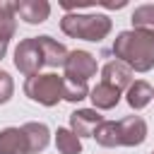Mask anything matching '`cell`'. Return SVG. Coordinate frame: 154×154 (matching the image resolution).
<instances>
[{
  "mask_svg": "<svg viewBox=\"0 0 154 154\" xmlns=\"http://www.w3.org/2000/svg\"><path fill=\"white\" fill-rule=\"evenodd\" d=\"M7 43H10V41H5V38H0V58L5 55V51H7Z\"/></svg>",
  "mask_w": 154,
  "mask_h": 154,
  "instance_id": "21",
  "label": "cell"
},
{
  "mask_svg": "<svg viewBox=\"0 0 154 154\" xmlns=\"http://www.w3.org/2000/svg\"><path fill=\"white\" fill-rule=\"evenodd\" d=\"M103 123V118H101V113L94 108H82V111H75L72 116H70V128H72V132L77 135V137H94V132H96V128Z\"/></svg>",
  "mask_w": 154,
  "mask_h": 154,
  "instance_id": "6",
  "label": "cell"
},
{
  "mask_svg": "<svg viewBox=\"0 0 154 154\" xmlns=\"http://www.w3.org/2000/svg\"><path fill=\"white\" fill-rule=\"evenodd\" d=\"M22 132L26 137L29 154H36V152L46 149V144H48V128L43 123H26V125H22Z\"/></svg>",
  "mask_w": 154,
  "mask_h": 154,
  "instance_id": "13",
  "label": "cell"
},
{
  "mask_svg": "<svg viewBox=\"0 0 154 154\" xmlns=\"http://www.w3.org/2000/svg\"><path fill=\"white\" fill-rule=\"evenodd\" d=\"M94 137H96V142H99L101 147H118V144H120V128H118V123H113V120H103V123L96 128Z\"/></svg>",
  "mask_w": 154,
  "mask_h": 154,
  "instance_id": "15",
  "label": "cell"
},
{
  "mask_svg": "<svg viewBox=\"0 0 154 154\" xmlns=\"http://www.w3.org/2000/svg\"><path fill=\"white\" fill-rule=\"evenodd\" d=\"M60 29L72 38L101 41L111 34V19L106 14H65L60 19Z\"/></svg>",
  "mask_w": 154,
  "mask_h": 154,
  "instance_id": "2",
  "label": "cell"
},
{
  "mask_svg": "<svg viewBox=\"0 0 154 154\" xmlns=\"http://www.w3.org/2000/svg\"><path fill=\"white\" fill-rule=\"evenodd\" d=\"M0 154H29L22 128H5L0 132Z\"/></svg>",
  "mask_w": 154,
  "mask_h": 154,
  "instance_id": "11",
  "label": "cell"
},
{
  "mask_svg": "<svg viewBox=\"0 0 154 154\" xmlns=\"http://www.w3.org/2000/svg\"><path fill=\"white\" fill-rule=\"evenodd\" d=\"M14 29H17V24H14V2L0 0V38L10 41L14 36Z\"/></svg>",
  "mask_w": 154,
  "mask_h": 154,
  "instance_id": "17",
  "label": "cell"
},
{
  "mask_svg": "<svg viewBox=\"0 0 154 154\" xmlns=\"http://www.w3.org/2000/svg\"><path fill=\"white\" fill-rule=\"evenodd\" d=\"M113 55L135 72H147L154 67V31H120L113 41Z\"/></svg>",
  "mask_w": 154,
  "mask_h": 154,
  "instance_id": "1",
  "label": "cell"
},
{
  "mask_svg": "<svg viewBox=\"0 0 154 154\" xmlns=\"http://www.w3.org/2000/svg\"><path fill=\"white\" fill-rule=\"evenodd\" d=\"M12 91H14V84H12V79H10V75L0 70V103H5V101H10V96H12Z\"/></svg>",
  "mask_w": 154,
  "mask_h": 154,
  "instance_id": "20",
  "label": "cell"
},
{
  "mask_svg": "<svg viewBox=\"0 0 154 154\" xmlns=\"http://www.w3.org/2000/svg\"><path fill=\"white\" fill-rule=\"evenodd\" d=\"M55 147H58L60 154H79L82 152L79 137L72 130H67V128H58V132H55Z\"/></svg>",
  "mask_w": 154,
  "mask_h": 154,
  "instance_id": "16",
  "label": "cell"
},
{
  "mask_svg": "<svg viewBox=\"0 0 154 154\" xmlns=\"http://www.w3.org/2000/svg\"><path fill=\"white\" fill-rule=\"evenodd\" d=\"M24 94L43 106H55L65 96V77L58 75H34L24 82Z\"/></svg>",
  "mask_w": 154,
  "mask_h": 154,
  "instance_id": "3",
  "label": "cell"
},
{
  "mask_svg": "<svg viewBox=\"0 0 154 154\" xmlns=\"http://www.w3.org/2000/svg\"><path fill=\"white\" fill-rule=\"evenodd\" d=\"M132 26L142 31H154V5H140L132 12Z\"/></svg>",
  "mask_w": 154,
  "mask_h": 154,
  "instance_id": "18",
  "label": "cell"
},
{
  "mask_svg": "<svg viewBox=\"0 0 154 154\" xmlns=\"http://www.w3.org/2000/svg\"><path fill=\"white\" fill-rule=\"evenodd\" d=\"M96 75V60L91 53L87 51H72L67 55V63H65V79L70 82H79V84H87L89 77Z\"/></svg>",
  "mask_w": 154,
  "mask_h": 154,
  "instance_id": "5",
  "label": "cell"
},
{
  "mask_svg": "<svg viewBox=\"0 0 154 154\" xmlns=\"http://www.w3.org/2000/svg\"><path fill=\"white\" fill-rule=\"evenodd\" d=\"M38 38V46H41V51H43V60H46V65H51V67H65V63H67V48L63 46V43H58L55 38H51V36H36Z\"/></svg>",
  "mask_w": 154,
  "mask_h": 154,
  "instance_id": "10",
  "label": "cell"
},
{
  "mask_svg": "<svg viewBox=\"0 0 154 154\" xmlns=\"http://www.w3.org/2000/svg\"><path fill=\"white\" fill-rule=\"evenodd\" d=\"M14 14H19V19H24L26 24H41L48 19L51 5L46 0H22L14 2Z\"/></svg>",
  "mask_w": 154,
  "mask_h": 154,
  "instance_id": "8",
  "label": "cell"
},
{
  "mask_svg": "<svg viewBox=\"0 0 154 154\" xmlns=\"http://www.w3.org/2000/svg\"><path fill=\"white\" fill-rule=\"evenodd\" d=\"M152 154H154V152H152Z\"/></svg>",
  "mask_w": 154,
  "mask_h": 154,
  "instance_id": "22",
  "label": "cell"
},
{
  "mask_svg": "<svg viewBox=\"0 0 154 154\" xmlns=\"http://www.w3.org/2000/svg\"><path fill=\"white\" fill-rule=\"evenodd\" d=\"M14 65H17V70H19L22 75H26V77L38 75V70L46 65V60H43V51H41L36 36L24 38V41L14 48Z\"/></svg>",
  "mask_w": 154,
  "mask_h": 154,
  "instance_id": "4",
  "label": "cell"
},
{
  "mask_svg": "<svg viewBox=\"0 0 154 154\" xmlns=\"http://www.w3.org/2000/svg\"><path fill=\"white\" fill-rule=\"evenodd\" d=\"M154 99V89L147 84V82H135V84H130V89H128V103L137 111V108H144L149 101Z\"/></svg>",
  "mask_w": 154,
  "mask_h": 154,
  "instance_id": "14",
  "label": "cell"
},
{
  "mask_svg": "<svg viewBox=\"0 0 154 154\" xmlns=\"http://www.w3.org/2000/svg\"><path fill=\"white\" fill-rule=\"evenodd\" d=\"M89 99L94 101V108L108 111V108L118 106V101H120V89H116V87H111V84H106V82H99V84L89 91Z\"/></svg>",
  "mask_w": 154,
  "mask_h": 154,
  "instance_id": "12",
  "label": "cell"
},
{
  "mask_svg": "<svg viewBox=\"0 0 154 154\" xmlns=\"http://www.w3.org/2000/svg\"><path fill=\"white\" fill-rule=\"evenodd\" d=\"M87 94H89V89H87V84H79V82H70V79H65V101H82V99H87Z\"/></svg>",
  "mask_w": 154,
  "mask_h": 154,
  "instance_id": "19",
  "label": "cell"
},
{
  "mask_svg": "<svg viewBox=\"0 0 154 154\" xmlns=\"http://www.w3.org/2000/svg\"><path fill=\"white\" fill-rule=\"evenodd\" d=\"M118 128H120V144H125V147L142 144L147 137V123L140 116H128V118L118 120Z\"/></svg>",
  "mask_w": 154,
  "mask_h": 154,
  "instance_id": "7",
  "label": "cell"
},
{
  "mask_svg": "<svg viewBox=\"0 0 154 154\" xmlns=\"http://www.w3.org/2000/svg\"><path fill=\"white\" fill-rule=\"evenodd\" d=\"M101 75H103L101 82H106V84H111L116 89H125V87L130 89V84H132V70L125 63H120V60L106 63L103 70H101Z\"/></svg>",
  "mask_w": 154,
  "mask_h": 154,
  "instance_id": "9",
  "label": "cell"
}]
</instances>
